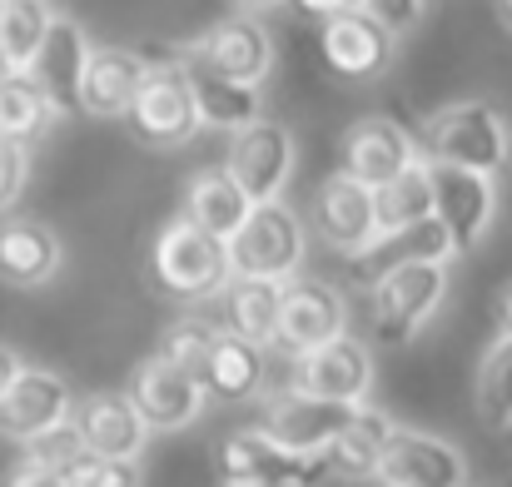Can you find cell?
Returning a JSON list of instances; mask_svg holds the SVG:
<instances>
[{"label":"cell","mask_w":512,"mask_h":487,"mask_svg":"<svg viewBox=\"0 0 512 487\" xmlns=\"http://www.w3.org/2000/svg\"><path fill=\"white\" fill-rule=\"evenodd\" d=\"M224 169L244 184V194L254 204L279 199L284 184H289V174H294V135H289V125L264 120V115L249 120V125H239L229 135V160H224Z\"/></svg>","instance_id":"cell-8"},{"label":"cell","mask_w":512,"mask_h":487,"mask_svg":"<svg viewBox=\"0 0 512 487\" xmlns=\"http://www.w3.org/2000/svg\"><path fill=\"white\" fill-rule=\"evenodd\" d=\"M264 373H269V348L234 333V328H214L204 363H199V383L204 398L214 403H249L264 393Z\"/></svg>","instance_id":"cell-17"},{"label":"cell","mask_w":512,"mask_h":487,"mask_svg":"<svg viewBox=\"0 0 512 487\" xmlns=\"http://www.w3.org/2000/svg\"><path fill=\"white\" fill-rule=\"evenodd\" d=\"M448 294V259H413V264H398L388 269L383 279L368 284V299H373V338L388 343V348H403L418 338V328L438 314Z\"/></svg>","instance_id":"cell-3"},{"label":"cell","mask_w":512,"mask_h":487,"mask_svg":"<svg viewBox=\"0 0 512 487\" xmlns=\"http://www.w3.org/2000/svg\"><path fill=\"white\" fill-rule=\"evenodd\" d=\"M25 179H30V145L0 135V209H10L20 199Z\"/></svg>","instance_id":"cell-35"},{"label":"cell","mask_w":512,"mask_h":487,"mask_svg":"<svg viewBox=\"0 0 512 487\" xmlns=\"http://www.w3.org/2000/svg\"><path fill=\"white\" fill-rule=\"evenodd\" d=\"M15 373H20V358H15V353L0 343V393L10 388V378H15Z\"/></svg>","instance_id":"cell-38"},{"label":"cell","mask_w":512,"mask_h":487,"mask_svg":"<svg viewBox=\"0 0 512 487\" xmlns=\"http://www.w3.org/2000/svg\"><path fill=\"white\" fill-rule=\"evenodd\" d=\"M493 209H498L493 174L433 160V214L448 224L453 254H468V249L483 244V234L493 224Z\"/></svg>","instance_id":"cell-10"},{"label":"cell","mask_w":512,"mask_h":487,"mask_svg":"<svg viewBox=\"0 0 512 487\" xmlns=\"http://www.w3.org/2000/svg\"><path fill=\"white\" fill-rule=\"evenodd\" d=\"M319 20H324L319 25V55H324V70L334 80L368 85V80H378L388 70L398 35L378 15H368L363 5H343V10L319 15Z\"/></svg>","instance_id":"cell-7"},{"label":"cell","mask_w":512,"mask_h":487,"mask_svg":"<svg viewBox=\"0 0 512 487\" xmlns=\"http://www.w3.org/2000/svg\"><path fill=\"white\" fill-rule=\"evenodd\" d=\"M508 15H512V0H508Z\"/></svg>","instance_id":"cell-42"},{"label":"cell","mask_w":512,"mask_h":487,"mask_svg":"<svg viewBox=\"0 0 512 487\" xmlns=\"http://www.w3.org/2000/svg\"><path fill=\"white\" fill-rule=\"evenodd\" d=\"M150 279L174 304L219 299V289L234 279V269H229V239L199 229L189 214L174 219V224L160 229V239L150 249Z\"/></svg>","instance_id":"cell-1"},{"label":"cell","mask_w":512,"mask_h":487,"mask_svg":"<svg viewBox=\"0 0 512 487\" xmlns=\"http://www.w3.org/2000/svg\"><path fill=\"white\" fill-rule=\"evenodd\" d=\"M70 423L85 443V453L100 458H130L140 463L145 443H150V423L140 418V408L125 393H90L70 408Z\"/></svg>","instance_id":"cell-21"},{"label":"cell","mask_w":512,"mask_h":487,"mask_svg":"<svg viewBox=\"0 0 512 487\" xmlns=\"http://www.w3.org/2000/svg\"><path fill=\"white\" fill-rule=\"evenodd\" d=\"M189 55L204 60V65H214L229 80H244V85H264L274 75V40L254 20V10H239V15L219 20L209 35H199L189 45Z\"/></svg>","instance_id":"cell-15"},{"label":"cell","mask_w":512,"mask_h":487,"mask_svg":"<svg viewBox=\"0 0 512 487\" xmlns=\"http://www.w3.org/2000/svg\"><path fill=\"white\" fill-rule=\"evenodd\" d=\"M234 5H239V10H274L279 0H234Z\"/></svg>","instance_id":"cell-39"},{"label":"cell","mask_w":512,"mask_h":487,"mask_svg":"<svg viewBox=\"0 0 512 487\" xmlns=\"http://www.w3.org/2000/svg\"><path fill=\"white\" fill-rule=\"evenodd\" d=\"M418 155H423L418 140L388 115H363L343 130V169L358 174L363 184H383L388 174H398Z\"/></svg>","instance_id":"cell-23"},{"label":"cell","mask_w":512,"mask_h":487,"mask_svg":"<svg viewBox=\"0 0 512 487\" xmlns=\"http://www.w3.org/2000/svg\"><path fill=\"white\" fill-rule=\"evenodd\" d=\"M304 264V224L284 199L249 204L244 224L229 234V269L249 279H294Z\"/></svg>","instance_id":"cell-5"},{"label":"cell","mask_w":512,"mask_h":487,"mask_svg":"<svg viewBox=\"0 0 512 487\" xmlns=\"http://www.w3.org/2000/svg\"><path fill=\"white\" fill-rule=\"evenodd\" d=\"M388 433H393V423H388L378 408H363V403H358V413L343 423V433L324 448L329 463H334V478H373Z\"/></svg>","instance_id":"cell-30"},{"label":"cell","mask_w":512,"mask_h":487,"mask_svg":"<svg viewBox=\"0 0 512 487\" xmlns=\"http://www.w3.org/2000/svg\"><path fill=\"white\" fill-rule=\"evenodd\" d=\"M55 115H60V110L50 105L45 85H40L30 70H10V75L0 80V135H10V140H20V145H35V140L50 130Z\"/></svg>","instance_id":"cell-29"},{"label":"cell","mask_w":512,"mask_h":487,"mask_svg":"<svg viewBox=\"0 0 512 487\" xmlns=\"http://www.w3.org/2000/svg\"><path fill=\"white\" fill-rule=\"evenodd\" d=\"M294 388H309V393H324L339 403H363L373 388V353L358 338H348V328H343L339 338L294 358Z\"/></svg>","instance_id":"cell-19"},{"label":"cell","mask_w":512,"mask_h":487,"mask_svg":"<svg viewBox=\"0 0 512 487\" xmlns=\"http://www.w3.org/2000/svg\"><path fill=\"white\" fill-rule=\"evenodd\" d=\"M179 65H184V80H189V90H194L199 125L234 135L239 125L259 120V110H264V105H259V85L229 80V75H219L214 65H204V60H194V55H184Z\"/></svg>","instance_id":"cell-25"},{"label":"cell","mask_w":512,"mask_h":487,"mask_svg":"<svg viewBox=\"0 0 512 487\" xmlns=\"http://www.w3.org/2000/svg\"><path fill=\"white\" fill-rule=\"evenodd\" d=\"M478 418L498 433H512V333L488 348L483 368H478Z\"/></svg>","instance_id":"cell-32"},{"label":"cell","mask_w":512,"mask_h":487,"mask_svg":"<svg viewBox=\"0 0 512 487\" xmlns=\"http://www.w3.org/2000/svg\"><path fill=\"white\" fill-rule=\"evenodd\" d=\"M150 55L135 45H90L85 75H80V110L95 120H125L135 90L150 75Z\"/></svg>","instance_id":"cell-16"},{"label":"cell","mask_w":512,"mask_h":487,"mask_svg":"<svg viewBox=\"0 0 512 487\" xmlns=\"http://www.w3.org/2000/svg\"><path fill=\"white\" fill-rule=\"evenodd\" d=\"M433 214V160L418 155L408 160L398 174H388L383 184H373V219L378 229H398Z\"/></svg>","instance_id":"cell-28"},{"label":"cell","mask_w":512,"mask_h":487,"mask_svg":"<svg viewBox=\"0 0 512 487\" xmlns=\"http://www.w3.org/2000/svg\"><path fill=\"white\" fill-rule=\"evenodd\" d=\"M249 194H244V184L224 169V164H209V169H199L194 179H189V199H184V214L199 224V229H209V234H219V239H229L239 224H244V214H249Z\"/></svg>","instance_id":"cell-26"},{"label":"cell","mask_w":512,"mask_h":487,"mask_svg":"<svg viewBox=\"0 0 512 487\" xmlns=\"http://www.w3.org/2000/svg\"><path fill=\"white\" fill-rule=\"evenodd\" d=\"M224 309H229V328L274 348V333H279V304H284V284L279 279H249V274H234L224 289H219Z\"/></svg>","instance_id":"cell-27"},{"label":"cell","mask_w":512,"mask_h":487,"mask_svg":"<svg viewBox=\"0 0 512 487\" xmlns=\"http://www.w3.org/2000/svg\"><path fill=\"white\" fill-rule=\"evenodd\" d=\"M209 338H214V328L199 324V319H179L160 333V358H170L179 368H189L194 378H199V363H204V348H209Z\"/></svg>","instance_id":"cell-34"},{"label":"cell","mask_w":512,"mask_h":487,"mask_svg":"<svg viewBox=\"0 0 512 487\" xmlns=\"http://www.w3.org/2000/svg\"><path fill=\"white\" fill-rule=\"evenodd\" d=\"M214 463H219L224 483L239 487H314L334 478L329 453H299L264 428H244V433L219 438Z\"/></svg>","instance_id":"cell-4"},{"label":"cell","mask_w":512,"mask_h":487,"mask_svg":"<svg viewBox=\"0 0 512 487\" xmlns=\"http://www.w3.org/2000/svg\"><path fill=\"white\" fill-rule=\"evenodd\" d=\"M314 229L329 249L353 254L363 249L373 234H378V219H373V184H363L358 174L334 169L319 189H314Z\"/></svg>","instance_id":"cell-18"},{"label":"cell","mask_w":512,"mask_h":487,"mask_svg":"<svg viewBox=\"0 0 512 487\" xmlns=\"http://www.w3.org/2000/svg\"><path fill=\"white\" fill-rule=\"evenodd\" d=\"M75 408V393L70 383L55 373V368H30L20 363V373L10 378V388L0 393V438L10 443H25L55 423H65Z\"/></svg>","instance_id":"cell-14"},{"label":"cell","mask_w":512,"mask_h":487,"mask_svg":"<svg viewBox=\"0 0 512 487\" xmlns=\"http://www.w3.org/2000/svg\"><path fill=\"white\" fill-rule=\"evenodd\" d=\"M85 60H90V40H85V25L70 20V15H55L35 60H30V75L45 85L50 105L60 115L80 110V75H85Z\"/></svg>","instance_id":"cell-22"},{"label":"cell","mask_w":512,"mask_h":487,"mask_svg":"<svg viewBox=\"0 0 512 487\" xmlns=\"http://www.w3.org/2000/svg\"><path fill=\"white\" fill-rule=\"evenodd\" d=\"M373 478L388 487H463L473 473H468V463H463V453L453 443H443L433 433L393 428Z\"/></svg>","instance_id":"cell-12"},{"label":"cell","mask_w":512,"mask_h":487,"mask_svg":"<svg viewBox=\"0 0 512 487\" xmlns=\"http://www.w3.org/2000/svg\"><path fill=\"white\" fill-rule=\"evenodd\" d=\"M348 328V304L334 284L324 279H284V304H279V333H274V348L299 358L329 338H339Z\"/></svg>","instance_id":"cell-11"},{"label":"cell","mask_w":512,"mask_h":487,"mask_svg":"<svg viewBox=\"0 0 512 487\" xmlns=\"http://www.w3.org/2000/svg\"><path fill=\"white\" fill-rule=\"evenodd\" d=\"M368 15H378L393 35H408L418 20H423V10H428V0H358Z\"/></svg>","instance_id":"cell-36"},{"label":"cell","mask_w":512,"mask_h":487,"mask_svg":"<svg viewBox=\"0 0 512 487\" xmlns=\"http://www.w3.org/2000/svg\"><path fill=\"white\" fill-rule=\"evenodd\" d=\"M413 259H453V239H448V224L438 214H423L413 224H398V229H378L363 249L348 254L353 264V284H373L383 279L388 269L398 264H413Z\"/></svg>","instance_id":"cell-20"},{"label":"cell","mask_w":512,"mask_h":487,"mask_svg":"<svg viewBox=\"0 0 512 487\" xmlns=\"http://www.w3.org/2000/svg\"><path fill=\"white\" fill-rule=\"evenodd\" d=\"M503 328H508V333H512V289H508V294H503Z\"/></svg>","instance_id":"cell-40"},{"label":"cell","mask_w":512,"mask_h":487,"mask_svg":"<svg viewBox=\"0 0 512 487\" xmlns=\"http://www.w3.org/2000/svg\"><path fill=\"white\" fill-rule=\"evenodd\" d=\"M55 10L50 0H0V55L10 70H30Z\"/></svg>","instance_id":"cell-31"},{"label":"cell","mask_w":512,"mask_h":487,"mask_svg":"<svg viewBox=\"0 0 512 487\" xmlns=\"http://www.w3.org/2000/svg\"><path fill=\"white\" fill-rule=\"evenodd\" d=\"M125 125L140 145L150 150H174V145H189L204 125H199V105H194V90L184 80V65H150L145 85L135 90L130 110H125Z\"/></svg>","instance_id":"cell-6"},{"label":"cell","mask_w":512,"mask_h":487,"mask_svg":"<svg viewBox=\"0 0 512 487\" xmlns=\"http://www.w3.org/2000/svg\"><path fill=\"white\" fill-rule=\"evenodd\" d=\"M304 15H329V10H343V5H358V0H294Z\"/></svg>","instance_id":"cell-37"},{"label":"cell","mask_w":512,"mask_h":487,"mask_svg":"<svg viewBox=\"0 0 512 487\" xmlns=\"http://www.w3.org/2000/svg\"><path fill=\"white\" fill-rule=\"evenodd\" d=\"M418 150L438 164H463V169L498 174L512 155V135L508 120L488 100H458V105H443L438 115H428Z\"/></svg>","instance_id":"cell-2"},{"label":"cell","mask_w":512,"mask_h":487,"mask_svg":"<svg viewBox=\"0 0 512 487\" xmlns=\"http://www.w3.org/2000/svg\"><path fill=\"white\" fill-rule=\"evenodd\" d=\"M145 473L130 458H100V453H80L65 473L60 487H140Z\"/></svg>","instance_id":"cell-33"},{"label":"cell","mask_w":512,"mask_h":487,"mask_svg":"<svg viewBox=\"0 0 512 487\" xmlns=\"http://www.w3.org/2000/svg\"><path fill=\"white\" fill-rule=\"evenodd\" d=\"M5 75H10V65H5V55H0V80H5Z\"/></svg>","instance_id":"cell-41"},{"label":"cell","mask_w":512,"mask_h":487,"mask_svg":"<svg viewBox=\"0 0 512 487\" xmlns=\"http://www.w3.org/2000/svg\"><path fill=\"white\" fill-rule=\"evenodd\" d=\"M60 274V239L40 219H5L0 224V279L10 289H40Z\"/></svg>","instance_id":"cell-24"},{"label":"cell","mask_w":512,"mask_h":487,"mask_svg":"<svg viewBox=\"0 0 512 487\" xmlns=\"http://www.w3.org/2000/svg\"><path fill=\"white\" fill-rule=\"evenodd\" d=\"M125 398L140 408V418L150 423V433H179V428H189L199 418V408L209 403L204 398V383L189 368L160 358V353L145 358V363H135Z\"/></svg>","instance_id":"cell-9"},{"label":"cell","mask_w":512,"mask_h":487,"mask_svg":"<svg viewBox=\"0 0 512 487\" xmlns=\"http://www.w3.org/2000/svg\"><path fill=\"white\" fill-rule=\"evenodd\" d=\"M358 413V403H339L309 388H284L264 403V433H274L279 443L299 448V453H324L343 433V423Z\"/></svg>","instance_id":"cell-13"}]
</instances>
